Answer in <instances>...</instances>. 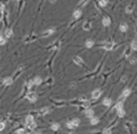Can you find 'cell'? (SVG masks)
<instances>
[{"label":"cell","mask_w":137,"mask_h":134,"mask_svg":"<svg viewBox=\"0 0 137 134\" xmlns=\"http://www.w3.org/2000/svg\"><path fill=\"white\" fill-rule=\"evenodd\" d=\"M131 49L132 50H137V39H133L131 43Z\"/></svg>","instance_id":"obj_19"},{"label":"cell","mask_w":137,"mask_h":134,"mask_svg":"<svg viewBox=\"0 0 137 134\" xmlns=\"http://www.w3.org/2000/svg\"><path fill=\"white\" fill-rule=\"evenodd\" d=\"M125 113H126V112H125V110H124V108L116 110V115H118L119 117H124V116H125Z\"/></svg>","instance_id":"obj_16"},{"label":"cell","mask_w":137,"mask_h":134,"mask_svg":"<svg viewBox=\"0 0 137 134\" xmlns=\"http://www.w3.org/2000/svg\"><path fill=\"white\" fill-rule=\"evenodd\" d=\"M93 40H86V43H85V46L86 48H92L93 46Z\"/></svg>","instance_id":"obj_20"},{"label":"cell","mask_w":137,"mask_h":134,"mask_svg":"<svg viewBox=\"0 0 137 134\" xmlns=\"http://www.w3.org/2000/svg\"><path fill=\"white\" fill-rule=\"evenodd\" d=\"M27 99H28L30 102H35V101H36V93H34V91H30V93H28V95H27Z\"/></svg>","instance_id":"obj_3"},{"label":"cell","mask_w":137,"mask_h":134,"mask_svg":"<svg viewBox=\"0 0 137 134\" xmlns=\"http://www.w3.org/2000/svg\"><path fill=\"white\" fill-rule=\"evenodd\" d=\"M16 133H17V134H26V130H24L23 128H21V129H18Z\"/></svg>","instance_id":"obj_26"},{"label":"cell","mask_w":137,"mask_h":134,"mask_svg":"<svg viewBox=\"0 0 137 134\" xmlns=\"http://www.w3.org/2000/svg\"><path fill=\"white\" fill-rule=\"evenodd\" d=\"M50 112H51V108H49V107H43L38 113L40 115V116H45V115H47V113H50Z\"/></svg>","instance_id":"obj_5"},{"label":"cell","mask_w":137,"mask_h":134,"mask_svg":"<svg viewBox=\"0 0 137 134\" xmlns=\"http://www.w3.org/2000/svg\"><path fill=\"white\" fill-rule=\"evenodd\" d=\"M73 16H74V18H79V17L81 16V10H80V9H76V10L74 11Z\"/></svg>","instance_id":"obj_14"},{"label":"cell","mask_w":137,"mask_h":134,"mask_svg":"<svg viewBox=\"0 0 137 134\" xmlns=\"http://www.w3.org/2000/svg\"><path fill=\"white\" fill-rule=\"evenodd\" d=\"M55 32V29L53 28H50V31H46L45 33H44V37H46V35H50V34H52Z\"/></svg>","instance_id":"obj_23"},{"label":"cell","mask_w":137,"mask_h":134,"mask_svg":"<svg viewBox=\"0 0 137 134\" xmlns=\"http://www.w3.org/2000/svg\"><path fill=\"white\" fill-rule=\"evenodd\" d=\"M79 124H80V121L78 120V118H73V120H70V121H68V122H67V127H68V128H70V129H73V128L78 127Z\"/></svg>","instance_id":"obj_2"},{"label":"cell","mask_w":137,"mask_h":134,"mask_svg":"<svg viewBox=\"0 0 137 134\" xmlns=\"http://www.w3.org/2000/svg\"><path fill=\"white\" fill-rule=\"evenodd\" d=\"M130 94H131V89L130 88H125L124 91H123V94H121V98H127Z\"/></svg>","instance_id":"obj_10"},{"label":"cell","mask_w":137,"mask_h":134,"mask_svg":"<svg viewBox=\"0 0 137 134\" xmlns=\"http://www.w3.org/2000/svg\"><path fill=\"white\" fill-rule=\"evenodd\" d=\"M5 44H6V38L4 35H1L0 37V45H5Z\"/></svg>","instance_id":"obj_21"},{"label":"cell","mask_w":137,"mask_h":134,"mask_svg":"<svg viewBox=\"0 0 137 134\" xmlns=\"http://www.w3.org/2000/svg\"><path fill=\"white\" fill-rule=\"evenodd\" d=\"M126 12H127V13H130V12H132V6H131V5L126 7Z\"/></svg>","instance_id":"obj_29"},{"label":"cell","mask_w":137,"mask_h":134,"mask_svg":"<svg viewBox=\"0 0 137 134\" xmlns=\"http://www.w3.org/2000/svg\"><path fill=\"white\" fill-rule=\"evenodd\" d=\"M5 129V122H0V132Z\"/></svg>","instance_id":"obj_27"},{"label":"cell","mask_w":137,"mask_h":134,"mask_svg":"<svg viewBox=\"0 0 137 134\" xmlns=\"http://www.w3.org/2000/svg\"><path fill=\"white\" fill-rule=\"evenodd\" d=\"M58 128H60V124H57V123H53L51 126V129H53V130H58Z\"/></svg>","instance_id":"obj_24"},{"label":"cell","mask_w":137,"mask_h":134,"mask_svg":"<svg viewBox=\"0 0 137 134\" xmlns=\"http://www.w3.org/2000/svg\"><path fill=\"white\" fill-rule=\"evenodd\" d=\"M36 134H40V133H36Z\"/></svg>","instance_id":"obj_31"},{"label":"cell","mask_w":137,"mask_h":134,"mask_svg":"<svg viewBox=\"0 0 137 134\" xmlns=\"http://www.w3.org/2000/svg\"><path fill=\"white\" fill-rule=\"evenodd\" d=\"M120 108H124V101H119L115 105V110H120Z\"/></svg>","instance_id":"obj_17"},{"label":"cell","mask_w":137,"mask_h":134,"mask_svg":"<svg viewBox=\"0 0 137 134\" xmlns=\"http://www.w3.org/2000/svg\"><path fill=\"white\" fill-rule=\"evenodd\" d=\"M0 22H1V18H0Z\"/></svg>","instance_id":"obj_30"},{"label":"cell","mask_w":137,"mask_h":134,"mask_svg":"<svg viewBox=\"0 0 137 134\" xmlns=\"http://www.w3.org/2000/svg\"><path fill=\"white\" fill-rule=\"evenodd\" d=\"M85 115H86V117H89L90 120L95 117V116H93V115H95V112H93V110H91V108H87V110L85 111Z\"/></svg>","instance_id":"obj_9"},{"label":"cell","mask_w":137,"mask_h":134,"mask_svg":"<svg viewBox=\"0 0 137 134\" xmlns=\"http://www.w3.org/2000/svg\"><path fill=\"white\" fill-rule=\"evenodd\" d=\"M91 124H97V123H98L100 122V120L98 118H97V117H93V118H91Z\"/></svg>","instance_id":"obj_22"},{"label":"cell","mask_w":137,"mask_h":134,"mask_svg":"<svg viewBox=\"0 0 137 134\" xmlns=\"http://www.w3.org/2000/svg\"><path fill=\"white\" fill-rule=\"evenodd\" d=\"M1 83H3V85H11V84L13 83V79H12L11 77H5Z\"/></svg>","instance_id":"obj_4"},{"label":"cell","mask_w":137,"mask_h":134,"mask_svg":"<svg viewBox=\"0 0 137 134\" xmlns=\"http://www.w3.org/2000/svg\"><path fill=\"white\" fill-rule=\"evenodd\" d=\"M115 46V43L114 42H108L104 44V49L106 50H113V48Z\"/></svg>","instance_id":"obj_8"},{"label":"cell","mask_w":137,"mask_h":134,"mask_svg":"<svg viewBox=\"0 0 137 134\" xmlns=\"http://www.w3.org/2000/svg\"><path fill=\"white\" fill-rule=\"evenodd\" d=\"M41 82H43V79H41L40 77H35V78L33 79V83H34L35 85H40V84H41Z\"/></svg>","instance_id":"obj_15"},{"label":"cell","mask_w":137,"mask_h":134,"mask_svg":"<svg viewBox=\"0 0 137 134\" xmlns=\"http://www.w3.org/2000/svg\"><path fill=\"white\" fill-rule=\"evenodd\" d=\"M119 29H120L121 32H126V31H127V25H126V23H121V25L119 26Z\"/></svg>","instance_id":"obj_18"},{"label":"cell","mask_w":137,"mask_h":134,"mask_svg":"<svg viewBox=\"0 0 137 134\" xmlns=\"http://www.w3.org/2000/svg\"><path fill=\"white\" fill-rule=\"evenodd\" d=\"M12 35H13V32H12L11 28H6V29L4 31V37L6 38V39H7V38H11Z\"/></svg>","instance_id":"obj_6"},{"label":"cell","mask_w":137,"mask_h":134,"mask_svg":"<svg viewBox=\"0 0 137 134\" xmlns=\"http://www.w3.org/2000/svg\"><path fill=\"white\" fill-rule=\"evenodd\" d=\"M103 134H112V129L110 128H106L103 130Z\"/></svg>","instance_id":"obj_25"},{"label":"cell","mask_w":137,"mask_h":134,"mask_svg":"<svg viewBox=\"0 0 137 134\" xmlns=\"http://www.w3.org/2000/svg\"><path fill=\"white\" fill-rule=\"evenodd\" d=\"M107 4H108V1H100V3H98L100 6H106Z\"/></svg>","instance_id":"obj_28"},{"label":"cell","mask_w":137,"mask_h":134,"mask_svg":"<svg viewBox=\"0 0 137 134\" xmlns=\"http://www.w3.org/2000/svg\"><path fill=\"white\" fill-rule=\"evenodd\" d=\"M112 102H113V101H112V99H110V98H106V99L103 100V105H104V106H107V107H109V106L112 105Z\"/></svg>","instance_id":"obj_12"},{"label":"cell","mask_w":137,"mask_h":134,"mask_svg":"<svg viewBox=\"0 0 137 134\" xmlns=\"http://www.w3.org/2000/svg\"><path fill=\"white\" fill-rule=\"evenodd\" d=\"M102 23H103L104 27H108V26L110 25V18H109V17H103V18H102Z\"/></svg>","instance_id":"obj_11"},{"label":"cell","mask_w":137,"mask_h":134,"mask_svg":"<svg viewBox=\"0 0 137 134\" xmlns=\"http://www.w3.org/2000/svg\"><path fill=\"white\" fill-rule=\"evenodd\" d=\"M101 95H102V91L101 90H93L92 94H91V96H92V99H98Z\"/></svg>","instance_id":"obj_7"},{"label":"cell","mask_w":137,"mask_h":134,"mask_svg":"<svg viewBox=\"0 0 137 134\" xmlns=\"http://www.w3.org/2000/svg\"><path fill=\"white\" fill-rule=\"evenodd\" d=\"M26 124H27V127H28L29 129H35V128H36V123H35L33 116H28V117H27Z\"/></svg>","instance_id":"obj_1"},{"label":"cell","mask_w":137,"mask_h":134,"mask_svg":"<svg viewBox=\"0 0 137 134\" xmlns=\"http://www.w3.org/2000/svg\"><path fill=\"white\" fill-rule=\"evenodd\" d=\"M74 62L79 66H83L84 65V61L81 60V57H74Z\"/></svg>","instance_id":"obj_13"}]
</instances>
